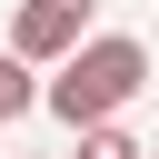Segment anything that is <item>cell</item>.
<instances>
[{
	"label": "cell",
	"mask_w": 159,
	"mask_h": 159,
	"mask_svg": "<svg viewBox=\"0 0 159 159\" xmlns=\"http://www.w3.org/2000/svg\"><path fill=\"white\" fill-rule=\"evenodd\" d=\"M50 70H60V80L40 89V109H50V119H70V129H99V119H119V109L149 89V50H139L129 30H99V40L60 50Z\"/></svg>",
	"instance_id": "cell-1"
},
{
	"label": "cell",
	"mask_w": 159,
	"mask_h": 159,
	"mask_svg": "<svg viewBox=\"0 0 159 159\" xmlns=\"http://www.w3.org/2000/svg\"><path fill=\"white\" fill-rule=\"evenodd\" d=\"M89 10H99V0H20V10H10V50L40 70V60H60V50L89 40Z\"/></svg>",
	"instance_id": "cell-2"
},
{
	"label": "cell",
	"mask_w": 159,
	"mask_h": 159,
	"mask_svg": "<svg viewBox=\"0 0 159 159\" xmlns=\"http://www.w3.org/2000/svg\"><path fill=\"white\" fill-rule=\"evenodd\" d=\"M20 109H40V80H30L20 50H0V119H20Z\"/></svg>",
	"instance_id": "cell-3"
},
{
	"label": "cell",
	"mask_w": 159,
	"mask_h": 159,
	"mask_svg": "<svg viewBox=\"0 0 159 159\" xmlns=\"http://www.w3.org/2000/svg\"><path fill=\"white\" fill-rule=\"evenodd\" d=\"M80 159H149V149H139L119 119H99V129H80Z\"/></svg>",
	"instance_id": "cell-4"
},
{
	"label": "cell",
	"mask_w": 159,
	"mask_h": 159,
	"mask_svg": "<svg viewBox=\"0 0 159 159\" xmlns=\"http://www.w3.org/2000/svg\"><path fill=\"white\" fill-rule=\"evenodd\" d=\"M149 159H159V149H149Z\"/></svg>",
	"instance_id": "cell-5"
}]
</instances>
